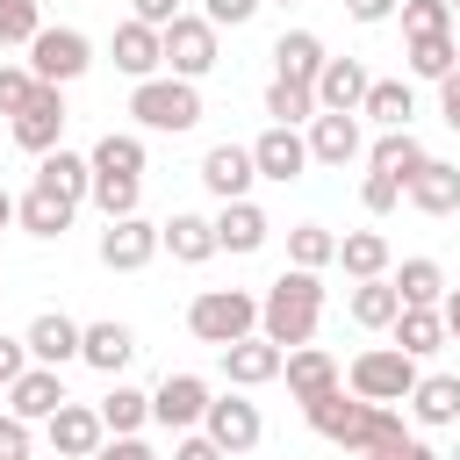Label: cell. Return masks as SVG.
<instances>
[{
    "instance_id": "44",
    "label": "cell",
    "mask_w": 460,
    "mask_h": 460,
    "mask_svg": "<svg viewBox=\"0 0 460 460\" xmlns=\"http://www.w3.org/2000/svg\"><path fill=\"white\" fill-rule=\"evenodd\" d=\"M359 201H367V216H388V208L402 201V180H388V172H374V165H367V180H359Z\"/></svg>"
},
{
    "instance_id": "40",
    "label": "cell",
    "mask_w": 460,
    "mask_h": 460,
    "mask_svg": "<svg viewBox=\"0 0 460 460\" xmlns=\"http://www.w3.org/2000/svg\"><path fill=\"white\" fill-rule=\"evenodd\" d=\"M338 259V237L323 230V223H295L288 230V266H309V273H323Z\"/></svg>"
},
{
    "instance_id": "37",
    "label": "cell",
    "mask_w": 460,
    "mask_h": 460,
    "mask_svg": "<svg viewBox=\"0 0 460 460\" xmlns=\"http://www.w3.org/2000/svg\"><path fill=\"white\" fill-rule=\"evenodd\" d=\"M395 345L410 352V359H424V352H438L446 345V323H438V309H395Z\"/></svg>"
},
{
    "instance_id": "16",
    "label": "cell",
    "mask_w": 460,
    "mask_h": 460,
    "mask_svg": "<svg viewBox=\"0 0 460 460\" xmlns=\"http://www.w3.org/2000/svg\"><path fill=\"white\" fill-rule=\"evenodd\" d=\"M58 402H65V367H36V359H29V367L7 381V410H14L22 424H43Z\"/></svg>"
},
{
    "instance_id": "9",
    "label": "cell",
    "mask_w": 460,
    "mask_h": 460,
    "mask_svg": "<svg viewBox=\"0 0 460 460\" xmlns=\"http://www.w3.org/2000/svg\"><path fill=\"white\" fill-rule=\"evenodd\" d=\"M201 431H208L223 453H252V446L266 438V417H259V402H244V395L230 388V395H208V410H201Z\"/></svg>"
},
{
    "instance_id": "1",
    "label": "cell",
    "mask_w": 460,
    "mask_h": 460,
    "mask_svg": "<svg viewBox=\"0 0 460 460\" xmlns=\"http://www.w3.org/2000/svg\"><path fill=\"white\" fill-rule=\"evenodd\" d=\"M302 417H309L316 438H331V446H345V453H367V446H395V438H410L395 402H367V395H352L345 381L323 388L316 402H302Z\"/></svg>"
},
{
    "instance_id": "26",
    "label": "cell",
    "mask_w": 460,
    "mask_h": 460,
    "mask_svg": "<svg viewBox=\"0 0 460 460\" xmlns=\"http://www.w3.org/2000/svg\"><path fill=\"white\" fill-rule=\"evenodd\" d=\"M158 252H172L180 266H201V259H216V223L194 216V208H180V216L158 223Z\"/></svg>"
},
{
    "instance_id": "6",
    "label": "cell",
    "mask_w": 460,
    "mask_h": 460,
    "mask_svg": "<svg viewBox=\"0 0 460 460\" xmlns=\"http://www.w3.org/2000/svg\"><path fill=\"white\" fill-rule=\"evenodd\" d=\"M22 65H29L43 86H72V79H86V65H93V43H86L79 29H65V22H58V29L43 22V29L29 36V58H22Z\"/></svg>"
},
{
    "instance_id": "49",
    "label": "cell",
    "mask_w": 460,
    "mask_h": 460,
    "mask_svg": "<svg viewBox=\"0 0 460 460\" xmlns=\"http://www.w3.org/2000/svg\"><path fill=\"white\" fill-rule=\"evenodd\" d=\"M93 460H158V453H151V446H144V438H137V431H122V438H115V431H108V438H101V446H93Z\"/></svg>"
},
{
    "instance_id": "4",
    "label": "cell",
    "mask_w": 460,
    "mask_h": 460,
    "mask_svg": "<svg viewBox=\"0 0 460 460\" xmlns=\"http://www.w3.org/2000/svg\"><path fill=\"white\" fill-rule=\"evenodd\" d=\"M187 331L201 338V345H237V338H252L259 331V295H244V288H201L194 302H187Z\"/></svg>"
},
{
    "instance_id": "13",
    "label": "cell",
    "mask_w": 460,
    "mask_h": 460,
    "mask_svg": "<svg viewBox=\"0 0 460 460\" xmlns=\"http://www.w3.org/2000/svg\"><path fill=\"white\" fill-rule=\"evenodd\" d=\"M201 410H208V381L201 374H165L151 388V424H165V431H194Z\"/></svg>"
},
{
    "instance_id": "22",
    "label": "cell",
    "mask_w": 460,
    "mask_h": 460,
    "mask_svg": "<svg viewBox=\"0 0 460 460\" xmlns=\"http://www.w3.org/2000/svg\"><path fill=\"white\" fill-rule=\"evenodd\" d=\"M280 374H288V395H295V402H316L323 388H338V381H345V367H338L323 345H288Z\"/></svg>"
},
{
    "instance_id": "11",
    "label": "cell",
    "mask_w": 460,
    "mask_h": 460,
    "mask_svg": "<svg viewBox=\"0 0 460 460\" xmlns=\"http://www.w3.org/2000/svg\"><path fill=\"white\" fill-rule=\"evenodd\" d=\"M252 172H259V180H273V187L302 180V172H309V144H302V129L266 122V129L252 137Z\"/></svg>"
},
{
    "instance_id": "8",
    "label": "cell",
    "mask_w": 460,
    "mask_h": 460,
    "mask_svg": "<svg viewBox=\"0 0 460 460\" xmlns=\"http://www.w3.org/2000/svg\"><path fill=\"white\" fill-rule=\"evenodd\" d=\"M7 129H14V144H22L29 158L58 151V144H65V86H43V79H36V93L7 115Z\"/></svg>"
},
{
    "instance_id": "59",
    "label": "cell",
    "mask_w": 460,
    "mask_h": 460,
    "mask_svg": "<svg viewBox=\"0 0 460 460\" xmlns=\"http://www.w3.org/2000/svg\"><path fill=\"white\" fill-rule=\"evenodd\" d=\"M453 50H460V36H453Z\"/></svg>"
},
{
    "instance_id": "30",
    "label": "cell",
    "mask_w": 460,
    "mask_h": 460,
    "mask_svg": "<svg viewBox=\"0 0 460 460\" xmlns=\"http://www.w3.org/2000/svg\"><path fill=\"white\" fill-rule=\"evenodd\" d=\"M359 115H367V122H381V129H410V115H417V93H410V79H367V101H359Z\"/></svg>"
},
{
    "instance_id": "23",
    "label": "cell",
    "mask_w": 460,
    "mask_h": 460,
    "mask_svg": "<svg viewBox=\"0 0 460 460\" xmlns=\"http://www.w3.org/2000/svg\"><path fill=\"white\" fill-rule=\"evenodd\" d=\"M402 201H410L417 216H453V208H460V165H446V158H424V165L410 172Z\"/></svg>"
},
{
    "instance_id": "10",
    "label": "cell",
    "mask_w": 460,
    "mask_h": 460,
    "mask_svg": "<svg viewBox=\"0 0 460 460\" xmlns=\"http://www.w3.org/2000/svg\"><path fill=\"white\" fill-rule=\"evenodd\" d=\"M43 438H50V453H58V460H93V446L108 438V424H101V410H93V402H72V395H65V402L43 417Z\"/></svg>"
},
{
    "instance_id": "43",
    "label": "cell",
    "mask_w": 460,
    "mask_h": 460,
    "mask_svg": "<svg viewBox=\"0 0 460 460\" xmlns=\"http://www.w3.org/2000/svg\"><path fill=\"white\" fill-rule=\"evenodd\" d=\"M36 29H43V7L36 0H0V43H22L29 50Z\"/></svg>"
},
{
    "instance_id": "31",
    "label": "cell",
    "mask_w": 460,
    "mask_h": 460,
    "mask_svg": "<svg viewBox=\"0 0 460 460\" xmlns=\"http://www.w3.org/2000/svg\"><path fill=\"white\" fill-rule=\"evenodd\" d=\"M273 72L316 86V72H323V43H316L309 29H280V43H273Z\"/></svg>"
},
{
    "instance_id": "12",
    "label": "cell",
    "mask_w": 460,
    "mask_h": 460,
    "mask_svg": "<svg viewBox=\"0 0 460 460\" xmlns=\"http://www.w3.org/2000/svg\"><path fill=\"white\" fill-rule=\"evenodd\" d=\"M151 259H158V223L115 216V223L101 230V266H108V273H144Z\"/></svg>"
},
{
    "instance_id": "20",
    "label": "cell",
    "mask_w": 460,
    "mask_h": 460,
    "mask_svg": "<svg viewBox=\"0 0 460 460\" xmlns=\"http://www.w3.org/2000/svg\"><path fill=\"white\" fill-rule=\"evenodd\" d=\"M108 50H115V72H122L129 86H137V79H151V72H165L158 29H151V22H137V14H129V22H115V43H108Z\"/></svg>"
},
{
    "instance_id": "18",
    "label": "cell",
    "mask_w": 460,
    "mask_h": 460,
    "mask_svg": "<svg viewBox=\"0 0 460 460\" xmlns=\"http://www.w3.org/2000/svg\"><path fill=\"white\" fill-rule=\"evenodd\" d=\"M280 359H288V352L252 331V338L223 345V381H230V388H266V381H280Z\"/></svg>"
},
{
    "instance_id": "56",
    "label": "cell",
    "mask_w": 460,
    "mask_h": 460,
    "mask_svg": "<svg viewBox=\"0 0 460 460\" xmlns=\"http://www.w3.org/2000/svg\"><path fill=\"white\" fill-rule=\"evenodd\" d=\"M7 223H14V194L0 187V230H7Z\"/></svg>"
},
{
    "instance_id": "54",
    "label": "cell",
    "mask_w": 460,
    "mask_h": 460,
    "mask_svg": "<svg viewBox=\"0 0 460 460\" xmlns=\"http://www.w3.org/2000/svg\"><path fill=\"white\" fill-rule=\"evenodd\" d=\"M345 14H352V22H388L395 0H345Z\"/></svg>"
},
{
    "instance_id": "36",
    "label": "cell",
    "mask_w": 460,
    "mask_h": 460,
    "mask_svg": "<svg viewBox=\"0 0 460 460\" xmlns=\"http://www.w3.org/2000/svg\"><path fill=\"white\" fill-rule=\"evenodd\" d=\"M93 410H101V424H108L115 438H122V431H144V424H151V395H144V388H129V381H115V388H108V395H101Z\"/></svg>"
},
{
    "instance_id": "57",
    "label": "cell",
    "mask_w": 460,
    "mask_h": 460,
    "mask_svg": "<svg viewBox=\"0 0 460 460\" xmlns=\"http://www.w3.org/2000/svg\"><path fill=\"white\" fill-rule=\"evenodd\" d=\"M446 7H453V14H460V0H446Z\"/></svg>"
},
{
    "instance_id": "2",
    "label": "cell",
    "mask_w": 460,
    "mask_h": 460,
    "mask_svg": "<svg viewBox=\"0 0 460 460\" xmlns=\"http://www.w3.org/2000/svg\"><path fill=\"white\" fill-rule=\"evenodd\" d=\"M316 316H323V280L309 266H288L266 295H259V338H273L280 352L288 345H309L316 338Z\"/></svg>"
},
{
    "instance_id": "39",
    "label": "cell",
    "mask_w": 460,
    "mask_h": 460,
    "mask_svg": "<svg viewBox=\"0 0 460 460\" xmlns=\"http://www.w3.org/2000/svg\"><path fill=\"white\" fill-rule=\"evenodd\" d=\"M402 43H410V50H402V58H410V72H417V79H431V86H438V79L460 65L453 36H402Z\"/></svg>"
},
{
    "instance_id": "25",
    "label": "cell",
    "mask_w": 460,
    "mask_h": 460,
    "mask_svg": "<svg viewBox=\"0 0 460 460\" xmlns=\"http://www.w3.org/2000/svg\"><path fill=\"white\" fill-rule=\"evenodd\" d=\"M22 345H29L36 367H72V359H79V323H72L65 309H43V316L22 331Z\"/></svg>"
},
{
    "instance_id": "29",
    "label": "cell",
    "mask_w": 460,
    "mask_h": 460,
    "mask_svg": "<svg viewBox=\"0 0 460 460\" xmlns=\"http://www.w3.org/2000/svg\"><path fill=\"white\" fill-rule=\"evenodd\" d=\"M345 309H352V323H359V331H388V323H395V309H402V295H395V280H388V273H374V280H352Z\"/></svg>"
},
{
    "instance_id": "60",
    "label": "cell",
    "mask_w": 460,
    "mask_h": 460,
    "mask_svg": "<svg viewBox=\"0 0 460 460\" xmlns=\"http://www.w3.org/2000/svg\"><path fill=\"white\" fill-rule=\"evenodd\" d=\"M280 7H288V0H280Z\"/></svg>"
},
{
    "instance_id": "47",
    "label": "cell",
    "mask_w": 460,
    "mask_h": 460,
    "mask_svg": "<svg viewBox=\"0 0 460 460\" xmlns=\"http://www.w3.org/2000/svg\"><path fill=\"white\" fill-rule=\"evenodd\" d=\"M29 453H36V431L7 410V417H0V460H29Z\"/></svg>"
},
{
    "instance_id": "7",
    "label": "cell",
    "mask_w": 460,
    "mask_h": 460,
    "mask_svg": "<svg viewBox=\"0 0 460 460\" xmlns=\"http://www.w3.org/2000/svg\"><path fill=\"white\" fill-rule=\"evenodd\" d=\"M158 50H165V72H172V79H208V72H216V22L172 14V22L158 29Z\"/></svg>"
},
{
    "instance_id": "3",
    "label": "cell",
    "mask_w": 460,
    "mask_h": 460,
    "mask_svg": "<svg viewBox=\"0 0 460 460\" xmlns=\"http://www.w3.org/2000/svg\"><path fill=\"white\" fill-rule=\"evenodd\" d=\"M129 115L151 137H187L201 122V86L194 79H172V72H151V79L129 86Z\"/></svg>"
},
{
    "instance_id": "24",
    "label": "cell",
    "mask_w": 460,
    "mask_h": 460,
    "mask_svg": "<svg viewBox=\"0 0 460 460\" xmlns=\"http://www.w3.org/2000/svg\"><path fill=\"white\" fill-rule=\"evenodd\" d=\"M367 65L359 58H323V72H316V108H338V115H359V101H367Z\"/></svg>"
},
{
    "instance_id": "15",
    "label": "cell",
    "mask_w": 460,
    "mask_h": 460,
    "mask_svg": "<svg viewBox=\"0 0 460 460\" xmlns=\"http://www.w3.org/2000/svg\"><path fill=\"white\" fill-rule=\"evenodd\" d=\"M79 359H86L93 374L122 381V367L137 359V331H129V323H115V316H101V323H79Z\"/></svg>"
},
{
    "instance_id": "45",
    "label": "cell",
    "mask_w": 460,
    "mask_h": 460,
    "mask_svg": "<svg viewBox=\"0 0 460 460\" xmlns=\"http://www.w3.org/2000/svg\"><path fill=\"white\" fill-rule=\"evenodd\" d=\"M29 93H36V72L29 65H0V115H14Z\"/></svg>"
},
{
    "instance_id": "35",
    "label": "cell",
    "mask_w": 460,
    "mask_h": 460,
    "mask_svg": "<svg viewBox=\"0 0 460 460\" xmlns=\"http://www.w3.org/2000/svg\"><path fill=\"white\" fill-rule=\"evenodd\" d=\"M86 165H93V172H129V180H144V137H137V129H108V137L86 151Z\"/></svg>"
},
{
    "instance_id": "41",
    "label": "cell",
    "mask_w": 460,
    "mask_h": 460,
    "mask_svg": "<svg viewBox=\"0 0 460 460\" xmlns=\"http://www.w3.org/2000/svg\"><path fill=\"white\" fill-rule=\"evenodd\" d=\"M266 115L295 129V122H309V115H316V93H309L302 79H280V72H273V86H266Z\"/></svg>"
},
{
    "instance_id": "19",
    "label": "cell",
    "mask_w": 460,
    "mask_h": 460,
    "mask_svg": "<svg viewBox=\"0 0 460 460\" xmlns=\"http://www.w3.org/2000/svg\"><path fill=\"white\" fill-rule=\"evenodd\" d=\"M402 410L424 431H453L460 424V374H417V388L402 395Z\"/></svg>"
},
{
    "instance_id": "33",
    "label": "cell",
    "mask_w": 460,
    "mask_h": 460,
    "mask_svg": "<svg viewBox=\"0 0 460 460\" xmlns=\"http://www.w3.org/2000/svg\"><path fill=\"white\" fill-rule=\"evenodd\" d=\"M388 280H395L402 309H438V295H446V266L438 259H402Z\"/></svg>"
},
{
    "instance_id": "34",
    "label": "cell",
    "mask_w": 460,
    "mask_h": 460,
    "mask_svg": "<svg viewBox=\"0 0 460 460\" xmlns=\"http://www.w3.org/2000/svg\"><path fill=\"white\" fill-rule=\"evenodd\" d=\"M331 266H345L352 280H374V273H388V237H381V230H345Z\"/></svg>"
},
{
    "instance_id": "52",
    "label": "cell",
    "mask_w": 460,
    "mask_h": 460,
    "mask_svg": "<svg viewBox=\"0 0 460 460\" xmlns=\"http://www.w3.org/2000/svg\"><path fill=\"white\" fill-rule=\"evenodd\" d=\"M22 367H29V345H22V338H7V331H0V388H7V381H14V374H22Z\"/></svg>"
},
{
    "instance_id": "27",
    "label": "cell",
    "mask_w": 460,
    "mask_h": 460,
    "mask_svg": "<svg viewBox=\"0 0 460 460\" xmlns=\"http://www.w3.org/2000/svg\"><path fill=\"white\" fill-rule=\"evenodd\" d=\"M72 201L65 194H50V187H29L22 201H14V230H29V237H65L72 230Z\"/></svg>"
},
{
    "instance_id": "55",
    "label": "cell",
    "mask_w": 460,
    "mask_h": 460,
    "mask_svg": "<svg viewBox=\"0 0 460 460\" xmlns=\"http://www.w3.org/2000/svg\"><path fill=\"white\" fill-rule=\"evenodd\" d=\"M438 323H446V338L460 345V288H446V295H438Z\"/></svg>"
},
{
    "instance_id": "28",
    "label": "cell",
    "mask_w": 460,
    "mask_h": 460,
    "mask_svg": "<svg viewBox=\"0 0 460 460\" xmlns=\"http://www.w3.org/2000/svg\"><path fill=\"white\" fill-rule=\"evenodd\" d=\"M36 187H50V194H65V201L79 208V201H86V187H93V165H86L79 151H65V144H58V151H43V158H36Z\"/></svg>"
},
{
    "instance_id": "5",
    "label": "cell",
    "mask_w": 460,
    "mask_h": 460,
    "mask_svg": "<svg viewBox=\"0 0 460 460\" xmlns=\"http://www.w3.org/2000/svg\"><path fill=\"white\" fill-rule=\"evenodd\" d=\"M345 388L367 395V402H402V395L417 388V359H410L402 345H367V352L345 367Z\"/></svg>"
},
{
    "instance_id": "53",
    "label": "cell",
    "mask_w": 460,
    "mask_h": 460,
    "mask_svg": "<svg viewBox=\"0 0 460 460\" xmlns=\"http://www.w3.org/2000/svg\"><path fill=\"white\" fill-rule=\"evenodd\" d=\"M129 14H137V22H151V29H165V22L180 14V0H129Z\"/></svg>"
},
{
    "instance_id": "61",
    "label": "cell",
    "mask_w": 460,
    "mask_h": 460,
    "mask_svg": "<svg viewBox=\"0 0 460 460\" xmlns=\"http://www.w3.org/2000/svg\"><path fill=\"white\" fill-rule=\"evenodd\" d=\"M50 460H58V453H50Z\"/></svg>"
},
{
    "instance_id": "42",
    "label": "cell",
    "mask_w": 460,
    "mask_h": 460,
    "mask_svg": "<svg viewBox=\"0 0 460 460\" xmlns=\"http://www.w3.org/2000/svg\"><path fill=\"white\" fill-rule=\"evenodd\" d=\"M402 36H453V7L446 0H395Z\"/></svg>"
},
{
    "instance_id": "32",
    "label": "cell",
    "mask_w": 460,
    "mask_h": 460,
    "mask_svg": "<svg viewBox=\"0 0 460 460\" xmlns=\"http://www.w3.org/2000/svg\"><path fill=\"white\" fill-rule=\"evenodd\" d=\"M424 158H431V151H424L410 129H381V137H374V151H367V165H374V172H388V180H402V187H410V172H417Z\"/></svg>"
},
{
    "instance_id": "51",
    "label": "cell",
    "mask_w": 460,
    "mask_h": 460,
    "mask_svg": "<svg viewBox=\"0 0 460 460\" xmlns=\"http://www.w3.org/2000/svg\"><path fill=\"white\" fill-rule=\"evenodd\" d=\"M359 460H438V453H431L424 438H395V446H367Z\"/></svg>"
},
{
    "instance_id": "46",
    "label": "cell",
    "mask_w": 460,
    "mask_h": 460,
    "mask_svg": "<svg viewBox=\"0 0 460 460\" xmlns=\"http://www.w3.org/2000/svg\"><path fill=\"white\" fill-rule=\"evenodd\" d=\"M259 7H266V0H201V22H216V29H244Z\"/></svg>"
},
{
    "instance_id": "48",
    "label": "cell",
    "mask_w": 460,
    "mask_h": 460,
    "mask_svg": "<svg viewBox=\"0 0 460 460\" xmlns=\"http://www.w3.org/2000/svg\"><path fill=\"white\" fill-rule=\"evenodd\" d=\"M172 460H230V453H223V446L194 424V431H180V438H172Z\"/></svg>"
},
{
    "instance_id": "58",
    "label": "cell",
    "mask_w": 460,
    "mask_h": 460,
    "mask_svg": "<svg viewBox=\"0 0 460 460\" xmlns=\"http://www.w3.org/2000/svg\"><path fill=\"white\" fill-rule=\"evenodd\" d=\"M446 460H460V446H453V453H446Z\"/></svg>"
},
{
    "instance_id": "17",
    "label": "cell",
    "mask_w": 460,
    "mask_h": 460,
    "mask_svg": "<svg viewBox=\"0 0 460 460\" xmlns=\"http://www.w3.org/2000/svg\"><path fill=\"white\" fill-rule=\"evenodd\" d=\"M252 144H208L201 151V187L216 194V201H244L252 194Z\"/></svg>"
},
{
    "instance_id": "50",
    "label": "cell",
    "mask_w": 460,
    "mask_h": 460,
    "mask_svg": "<svg viewBox=\"0 0 460 460\" xmlns=\"http://www.w3.org/2000/svg\"><path fill=\"white\" fill-rule=\"evenodd\" d=\"M438 122H446V129L460 137V65H453V72L438 79Z\"/></svg>"
},
{
    "instance_id": "38",
    "label": "cell",
    "mask_w": 460,
    "mask_h": 460,
    "mask_svg": "<svg viewBox=\"0 0 460 460\" xmlns=\"http://www.w3.org/2000/svg\"><path fill=\"white\" fill-rule=\"evenodd\" d=\"M86 201H93L108 223H115V216H137V201H144V180H129V172H93Z\"/></svg>"
},
{
    "instance_id": "21",
    "label": "cell",
    "mask_w": 460,
    "mask_h": 460,
    "mask_svg": "<svg viewBox=\"0 0 460 460\" xmlns=\"http://www.w3.org/2000/svg\"><path fill=\"white\" fill-rule=\"evenodd\" d=\"M208 223H216V252H237V259L259 252V244L273 237V223H266V208H259L252 194H244V201H223Z\"/></svg>"
},
{
    "instance_id": "14",
    "label": "cell",
    "mask_w": 460,
    "mask_h": 460,
    "mask_svg": "<svg viewBox=\"0 0 460 460\" xmlns=\"http://www.w3.org/2000/svg\"><path fill=\"white\" fill-rule=\"evenodd\" d=\"M309 165H352L367 144H359V115H338V108H316L309 115Z\"/></svg>"
}]
</instances>
